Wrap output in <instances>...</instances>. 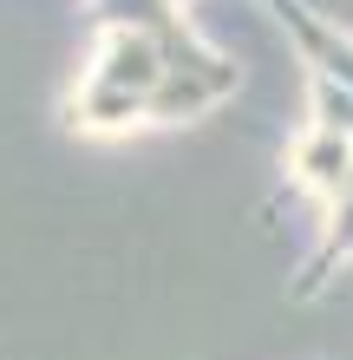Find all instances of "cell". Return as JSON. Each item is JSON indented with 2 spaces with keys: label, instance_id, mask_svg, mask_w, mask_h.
<instances>
[{
  "label": "cell",
  "instance_id": "obj_3",
  "mask_svg": "<svg viewBox=\"0 0 353 360\" xmlns=\"http://www.w3.org/2000/svg\"><path fill=\"white\" fill-rule=\"evenodd\" d=\"M268 13H275V20H281V33L301 46L307 72H314V79H334V86L353 92V39L334 27V20H321L307 0H268Z\"/></svg>",
  "mask_w": 353,
  "mask_h": 360
},
{
  "label": "cell",
  "instance_id": "obj_2",
  "mask_svg": "<svg viewBox=\"0 0 353 360\" xmlns=\"http://www.w3.org/2000/svg\"><path fill=\"white\" fill-rule=\"evenodd\" d=\"M98 20H105V33H144V39H157L164 59L171 66H210L216 46H203L197 27L183 20V0H92Z\"/></svg>",
  "mask_w": 353,
  "mask_h": 360
},
{
  "label": "cell",
  "instance_id": "obj_6",
  "mask_svg": "<svg viewBox=\"0 0 353 360\" xmlns=\"http://www.w3.org/2000/svg\"><path fill=\"white\" fill-rule=\"evenodd\" d=\"M307 98H314V124H327V131H347V138H353V92H347V86L307 72Z\"/></svg>",
  "mask_w": 353,
  "mask_h": 360
},
{
  "label": "cell",
  "instance_id": "obj_4",
  "mask_svg": "<svg viewBox=\"0 0 353 360\" xmlns=\"http://www.w3.org/2000/svg\"><path fill=\"white\" fill-rule=\"evenodd\" d=\"M288 171H295L301 190H314V197L334 210L353 190V138L327 131V124H307V131L295 138V151H288Z\"/></svg>",
  "mask_w": 353,
  "mask_h": 360
},
{
  "label": "cell",
  "instance_id": "obj_5",
  "mask_svg": "<svg viewBox=\"0 0 353 360\" xmlns=\"http://www.w3.org/2000/svg\"><path fill=\"white\" fill-rule=\"evenodd\" d=\"M353 256V190L327 210V236H321V249L307 256V269L295 275V302H307V295H321L327 282H334V269Z\"/></svg>",
  "mask_w": 353,
  "mask_h": 360
},
{
  "label": "cell",
  "instance_id": "obj_1",
  "mask_svg": "<svg viewBox=\"0 0 353 360\" xmlns=\"http://www.w3.org/2000/svg\"><path fill=\"white\" fill-rule=\"evenodd\" d=\"M164 46L144 33H105V53H98V66L86 79V92L72 98V118L79 124H98V131H112V124H131V118H151V98L164 86Z\"/></svg>",
  "mask_w": 353,
  "mask_h": 360
}]
</instances>
